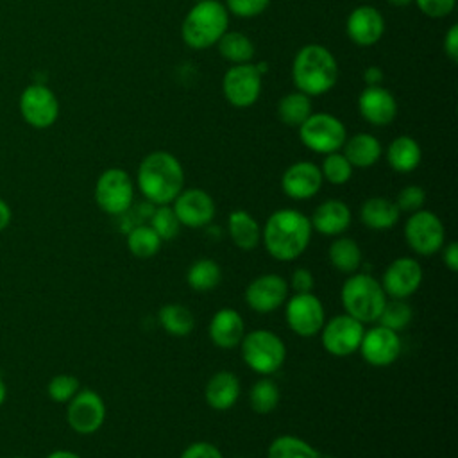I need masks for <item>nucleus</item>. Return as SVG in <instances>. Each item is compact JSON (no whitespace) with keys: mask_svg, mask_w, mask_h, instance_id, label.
I'll return each instance as SVG.
<instances>
[{"mask_svg":"<svg viewBox=\"0 0 458 458\" xmlns=\"http://www.w3.org/2000/svg\"><path fill=\"white\" fill-rule=\"evenodd\" d=\"M311 224L306 215L297 209L274 211L261 231L267 252L277 261L297 259L311 240Z\"/></svg>","mask_w":458,"mask_h":458,"instance_id":"obj_1","label":"nucleus"},{"mask_svg":"<svg viewBox=\"0 0 458 458\" xmlns=\"http://www.w3.org/2000/svg\"><path fill=\"white\" fill-rule=\"evenodd\" d=\"M136 182L150 204H170L184 190V170L174 154L154 150L141 159Z\"/></svg>","mask_w":458,"mask_h":458,"instance_id":"obj_2","label":"nucleus"},{"mask_svg":"<svg viewBox=\"0 0 458 458\" xmlns=\"http://www.w3.org/2000/svg\"><path fill=\"white\" fill-rule=\"evenodd\" d=\"M292 79L297 91L308 97L324 95L338 81V63L326 47L308 43L293 57Z\"/></svg>","mask_w":458,"mask_h":458,"instance_id":"obj_3","label":"nucleus"},{"mask_svg":"<svg viewBox=\"0 0 458 458\" xmlns=\"http://www.w3.org/2000/svg\"><path fill=\"white\" fill-rule=\"evenodd\" d=\"M229 27V13L218 0L197 2L182 20L181 38L195 50H206L218 43Z\"/></svg>","mask_w":458,"mask_h":458,"instance_id":"obj_4","label":"nucleus"},{"mask_svg":"<svg viewBox=\"0 0 458 458\" xmlns=\"http://www.w3.org/2000/svg\"><path fill=\"white\" fill-rule=\"evenodd\" d=\"M340 299L345 313L365 324L377 320L386 302V293L377 279H374L370 274L358 272L345 279Z\"/></svg>","mask_w":458,"mask_h":458,"instance_id":"obj_5","label":"nucleus"},{"mask_svg":"<svg viewBox=\"0 0 458 458\" xmlns=\"http://www.w3.org/2000/svg\"><path fill=\"white\" fill-rule=\"evenodd\" d=\"M240 345L247 367L261 376L277 372L286 360L284 342L268 329H256L243 335Z\"/></svg>","mask_w":458,"mask_h":458,"instance_id":"obj_6","label":"nucleus"},{"mask_svg":"<svg viewBox=\"0 0 458 458\" xmlns=\"http://www.w3.org/2000/svg\"><path fill=\"white\" fill-rule=\"evenodd\" d=\"M299 138L302 145L317 154L338 152L345 140L347 131L340 118L329 113H311L299 125Z\"/></svg>","mask_w":458,"mask_h":458,"instance_id":"obj_7","label":"nucleus"},{"mask_svg":"<svg viewBox=\"0 0 458 458\" xmlns=\"http://www.w3.org/2000/svg\"><path fill=\"white\" fill-rule=\"evenodd\" d=\"M93 195L104 213L123 215L132 206L134 184L123 168H107L98 175Z\"/></svg>","mask_w":458,"mask_h":458,"instance_id":"obj_8","label":"nucleus"},{"mask_svg":"<svg viewBox=\"0 0 458 458\" xmlns=\"http://www.w3.org/2000/svg\"><path fill=\"white\" fill-rule=\"evenodd\" d=\"M404 238L408 247L420 256H433L444 247L445 229L442 220L428 211L419 209L410 215L404 224Z\"/></svg>","mask_w":458,"mask_h":458,"instance_id":"obj_9","label":"nucleus"},{"mask_svg":"<svg viewBox=\"0 0 458 458\" xmlns=\"http://www.w3.org/2000/svg\"><path fill=\"white\" fill-rule=\"evenodd\" d=\"M261 72L256 64H233L222 79V91L225 100L240 109L250 107L261 95Z\"/></svg>","mask_w":458,"mask_h":458,"instance_id":"obj_10","label":"nucleus"},{"mask_svg":"<svg viewBox=\"0 0 458 458\" xmlns=\"http://www.w3.org/2000/svg\"><path fill=\"white\" fill-rule=\"evenodd\" d=\"M18 106L21 118L34 129H48L59 116V100L55 93L41 82L29 84L21 91Z\"/></svg>","mask_w":458,"mask_h":458,"instance_id":"obj_11","label":"nucleus"},{"mask_svg":"<svg viewBox=\"0 0 458 458\" xmlns=\"http://www.w3.org/2000/svg\"><path fill=\"white\" fill-rule=\"evenodd\" d=\"M66 422L79 435L98 431L106 420V403L91 388H81L66 403Z\"/></svg>","mask_w":458,"mask_h":458,"instance_id":"obj_12","label":"nucleus"},{"mask_svg":"<svg viewBox=\"0 0 458 458\" xmlns=\"http://www.w3.org/2000/svg\"><path fill=\"white\" fill-rule=\"evenodd\" d=\"M284 318L295 335L308 338L322 329L326 322V311L320 299L311 292L293 293L290 299H286Z\"/></svg>","mask_w":458,"mask_h":458,"instance_id":"obj_13","label":"nucleus"},{"mask_svg":"<svg viewBox=\"0 0 458 458\" xmlns=\"http://www.w3.org/2000/svg\"><path fill=\"white\" fill-rule=\"evenodd\" d=\"M322 347L338 358L351 356L358 351L361 336H363V324L351 315H336L329 322L322 326Z\"/></svg>","mask_w":458,"mask_h":458,"instance_id":"obj_14","label":"nucleus"},{"mask_svg":"<svg viewBox=\"0 0 458 458\" xmlns=\"http://www.w3.org/2000/svg\"><path fill=\"white\" fill-rule=\"evenodd\" d=\"M174 213L181 225L190 229H200L215 218V200L200 188H186L174 199Z\"/></svg>","mask_w":458,"mask_h":458,"instance_id":"obj_15","label":"nucleus"},{"mask_svg":"<svg viewBox=\"0 0 458 458\" xmlns=\"http://www.w3.org/2000/svg\"><path fill=\"white\" fill-rule=\"evenodd\" d=\"M288 283L279 274H263L254 277L245 290V302L252 311L272 313L288 299Z\"/></svg>","mask_w":458,"mask_h":458,"instance_id":"obj_16","label":"nucleus"},{"mask_svg":"<svg viewBox=\"0 0 458 458\" xmlns=\"http://www.w3.org/2000/svg\"><path fill=\"white\" fill-rule=\"evenodd\" d=\"M358 351L361 358L372 367H388L401 354V338L397 331H392L383 326H376L369 331H363Z\"/></svg>","mask_w":458,"mask_h":458,"instance_id":"obj_17","label":"nucleus"},{"mask_svg":"<svg viewBox=\"0 0 458 458\" xmlns=\"http://www.w3.org/2000/svg\"><path fill=\"white\" fill-rule=\"evenodd\" d=\"M422 283V268L417 259L403 256L394 259L383 272L381 286L392 299H408Z\"/></svg>","mask_w":458,"mask_h":458,"instance_id":"obj_18","label":"nucleus"},{"mask_svg":"<svg viewBox=\"0 0 458 458\" xmlns=\"http://www.w3.org/2000/svg\"><path fill=\"white\" fill-rule=\"evenodd\" d=\"M322 181L320 168L315 163L297 161L283 172L281 190L293 200H308L318 193Z\"/></svg>","mask_w":458,"mask_h":458,"instance_id":"obj_19","label":"nucleus"},{"mask_svg":"<svg viewBox=\"0 0 458 458\" xmlns=\"http://www.w3.org/2000/svg\"><path fill=\"white\" fill-rule=\"evenodd\" d=\"M345 30L354 45L372 47L383 38L385 18L379 9L372 5H358L349 13Z\"/></svg>","mask_w":458,"mask_h":458,"instance_id":"obj_20","label":"nucleus"},{"mask_svg":"<svg viewBox=\"0 0 458 458\" xmlns=\"http://www.w3.org/2000/svg\"><path fill=\"white\" fill-rule=\"evenodd\" d=\"M358 111L370 125L383 127L394 122L397 114V102L386 88L365 86L358 97Z\"/></svg>","mask_w":458,"mask_h":458,"instance_id":"obj_21","label":"nucleus"},{"mask_svg":"<svg viewBox=\"0 0 458 458\" xmlns=\"http://www.w3.org/2000/svg\"><path fill=\"white\" fill-rule=\"evenodd\" d=\"M351 220L349 206L338 199H329L315 208L310 224L311 229L324 236H338L349 229Z\"/></svg>","mask_w":458,"mask_h":458,"instance_id":"obj_22","label":"nucleus"},{"mask_svg":"<svg viewBox=\"0 0 458 458\" xmlns=\"http://www.w3.org/2000/svg\"><path fill=\"white\" fill-rule=\"evenodd\" d=\"M209 340L220 349H233L240 345L245 335V322L242 315L233 308L218 310L208 326Z\"/></svg>","mask_w":458,"mask_h":458,"instance_id":"obj_23","label":"nucleus"},{"mask_svg":"<svg viewBox=\"0 0 458 458\" xmlns=\"http://www.w3.org/2000/svg\"><path fill=\"white\" fill-rule=\"evenodd\" d=\"M204 397L209 408L225 411L233 408L240 397V379L229 370H220L209 377Z\"/></svg>","mask_w":458,"mask_h":458,"instance_id":"obj_24","label":"nucleus"},{"mask_svg":"<svg viewBox=\"0 0 458 458\" xmlns=\"http://www.w3.org/2000/svg\"><path fill=\"white\" fill-rule=\"evenodd\" d=\"M399 208L386 197H370L360 208V218L365 227L385 231L399 222Z\"/></svg>","mask_w":458,"mask_h":458,"instance_id":"obj_25","label":"nucleus"},{"mask_svg":"<svg viewBox=\"0 0 458 458\" xmlns=\"http://www.w3.org/2000/svg\"><path fill=\"white\" fill-rule=\"evenodd\" d=\"M383 147L379 140L369 132H358L344 143V156L352 168H369L379 161Z\"/></svg>","mask_w":458,"mask_h":458,"instance_id":"obj_26","label":"nucleus"},{"mask_svg":"<svg viewBox=\"0 0 458 458\" xmlns=\"http://www.w3.org/2000/svg\"><path fill=\"white\" fill-rule=\"evenodd\" d=\"M227 229L233 243L240 250H254L261 240V229L256 222V218L247 213L245 209H234L231 211L227 218Z\"/></svg>","mask_w":458,"mask_h":458,"instance_id":"obj_27","label":"nucleus"},{"mask_svg":"<svg viewBox=\"0 0 458 458\" xmlns=\"http://www.w3.org/2000/svg\"><path fill=\"white\" fill-rule=\"evenodd\" d=\"M422 150L417 140L411 136H397L386 148V161L392 170L399 174H408L420 165Z\"/></svg>","mask_w":458,"mask_h":458,"instance_id":"obj_28","label":"nucleus"},{"mask_svg":"<svg viewBox=\"0 0 458 458\" xmlns=\"http://www.w3.org/2000/svg\"><path fill=\"white\" fill-rule=\"evenodd\" d=\"M216 45H218L220 55L231 64L250 63L256 54V48L250 38L238 30H225Z\"/></svg>","mask_w":458,"mask_h":458,"instance_id":"obj_29","label":"nucleus"},{"mask_svg":"<svg viewBox=\"0 0 458 458\" xmlns=\"http://www.w3.org/2000/svg\"><path fill=\"white\" fill-rule=\"evenodd\" d=\"M329 261L342 274H354L361 265V249L349 236H338L329 245Z\"/></svg>","mask_w":458,"mask_h":458,"instance_id":"obj_30","label":"nucleus"},{"mask_svg":"<svg viewBox=\"0 0 458 458\" xmlns=\"http://www.w3.org/2000/svg\"><path fill=\"white\" fill-rule=\"evenodd\" d=\"M220 281H222L220 265L209 258L195 259L186 272V283L195 292H209L216 288Z\"/></svg>","mask_w":458,"mask_h":458,"instance_id":"obj_31","label":"nucleus"},{"mask_svg":"<svg viewBox=\"0 0 458 458\" xmlns=\"http://www.w3.org/2000/svg\"><path fill=\"white\" fill-rule=\"evenodd\" d=\"M157 318L161 327L172 336H186L193 331V326H195L193 313L186 306L177 302L165 304L159 310Z\"/></svg>","mask_w":458,"mask_h":458,"instance_id":"obj_32","label":"nucleus"},{"mask_svg":"<svg viewBox=\"0 0 458 458\" xmlns=\"http://www.w3.org/2000/svg\"><path fill=\"white\" fill-rule=\"evenodd\" d=\"M313 113L311 100L301 91L288 93L277 102V116L283 123L290 127H299Z\"/></svg>","mask_w":458,"mask_h":458,"instance_id":"obj_33","label":"nucleus"},{"mask_svg":"<svg viewBox=\"0 0 458 458\" xmlns=\"http://www.w3.org/2000/svg\"><path fill=\"white\" fill-rule=\"evenodd\" d=\"M267 458H320L318 451L293 435H279L268 445Z\"/></svg>","mask_w":458,"mask_h":458,"instance_id":"obj_34","label":"nucleus"},{"mask_svg":"<svg viewBox=\"0 0 458 458\" xmlns=\"http://www.w3.org/2000/svg\"><path fill=\"white\" fill-rule=\"evenodd\" d=\"M161 238L150 225H136L127 234V249L136 258H152L161 249Z\"/></svg>","mask_w":458,"mask_h":458,"instance_id":"obj_35","label":"nucleus"},{"mask_svg":"<svg viewBox=\"0 0 458 458\" xmlns=\"http://www.w3.org/2000/svg\"><path fill=\"white\" fill-rule=\"evenodd\" d=\"M249 403H250V408L256 411V413H270L276 410L277 403H279V388L277 385L272 381V379H258L250 392H249Z\"/></svg>","mask_w":458,"mask_h":458,"instance_id":"obj_36","label":"nucleus"},{"mask_svg":"<svg viewBox=\"0 0 458 458\" xmlns=\"http://www.w3.org/2000/svg\"><path fill=\"white\" fill-rule=\"evenodd\" d=\"M411 317H413L411 306L404 299H392L385 302L377 320H379V326L383 327H388L392 331H401L411 322Z\"/></svg>","mask_w":458,"mask_h":458,"instance_id":"obj_37","label":"nucleus"},{"mask_svg":"<svg viewBox=\"0 0 458 458\" xmlns=\"http://www.w3.org/2000/svg\"><path fill=\"white\" fill-rule=\"evenodd\" d=\"M148 222H150L148 225L156 231V234L161 238V242L174 240L181 231V224H179L174 209L168 204L154 208L148 216Z\"/></svg>","mask_w":458,"mask_h":458,"instance_id":"obj_38","label":"nucleus"},{"mask_svg":"<svg viewBox=\"0 0 458 458\" xmlns=\"http://www.w3.org/2000/svg\"><path fill=\"white\" fill-rule=\"evenodd\" d=\"M320 174H322V179L327 181L329 184L340 186L352 177V165L347 161L344 154L331 152V154H326L320 166Z\"/></svg>","mask_w":458,"mask_h":458,"instance_id":"obj_39","label":"nucleus"},{"mask_svg":"<svg viewBox=\"0 0 458 458\" xmlns=\"http://www.w3.org/2000/svg\"><path fill=\"white\" fill-rule=\"evenodd\" d=\"M79 390V379L72 374H57L47 385V394L54 403H68Z\"/></svg>","mask_w":458,"mask_h":458,"instance_id":"obj_40","label":"nucleus"},{"mask_svg":"<svg viewBox=\"0 0 458 458\" xmlns=\"http://www.w3.org/2000/svg\"><path fill=\"white\" fill-rule=\"evenodd\" d=\"M394 202L399 208V211L415 213V211L422 209V206L426 202V191H424V188H420L417 184H410L397 193V199Z\"/></svg>","mask_w":458,"mask_h":458,"instance_id":"obj_41","label":"nucleus"},{"mask_svg":"<svg viewBox=\"0 0 458 458\" xmlns=\"http://www.w3.org/2000/svg\"><path fill=\"white\" fill-rule=\"evenodd\" d=\"M270 0H225L227 13L238 18H254L267 11Z\"/></svg>","mask_w":458,"mask_h":458,"instance_id":"obj_42","label":"nucleus"},{"mask_svg":"<svg viewBox=\"0 0 458 458\" xmlns=\"http://www.w3.org/2000/svg\"><path fill=\"white\" fill-rule=\"evenodd\" d=\"M422 14L428 18H445L449 16L454 7L456 0H413Z\"/></svg>","mask_w":458,"mask_h":458,"instance_id":"obj_43","label":"nucleus"},{"mask_svg":"<svg viewBox=\"0 0 458 458\" xmlns=\"http://www.w3.org/2000/svg\"><path fill=\"white\" fill-rule=\"evenodd\" d=\"M179 458H224L220 449L209 442H193L190 444Z\"/></svg>","mask_w":458,"mask_h":458,"instance_id":"obj_44","label":"nucleus"},{"mask_svg":"<svg viewBox=\"0 0 458 458\" xmlns=\"http://www.w3.org/2000/svg\"><path fill=\"white\" fill-rule=\"evenodd\" d=\"M290 286L293 288L295 293H310L315 286V281H313V274L304 268V267H299L293 270L292 277H290Z\"/></svg>","mask_w":458,"mask_h":458,"instance_id":"obj_45","label":"nucleus"},{"mask_svg":"<svg viewBox=\"0 0 458 458\" xmlns=\"http://www.w3.org/2000/svg\"><path fill=\"white\" fill-rule=\"evenodd\" d=\"M444 52L453 63L458 61V25L456 23H453L444 36Z\"/></svg>","mask_w":458,"mask_h":458,"instance_id":"obj_46","label":"nucleus"},{"mask_svg":"<svg viewBox=\"0 0 458 458\" xmlns=\"http://www.w3.org/2000/svg\"><path fill=\"white\" fill-rule=\"evenodd\" d=\"M444 252H442V259H444V265L451 270V272H458V243L456 242H451L447 243L445 247H442Z\"/></svg>","mask_w":458,"mask_h":458,"instance_id":"obj_47","label":"nucleus"},{"mask_svg":"<svg viewBox=\"0 0 458 458\" xmlns=\"http://www.w3.org/2000/svg\"><path fill=\"white\" fill-rule=\"evenodd\" d=\"M383 79H385V75L379 66H369L363 72V81L367 86H381Z\"/></svg>","mask_w":458,"mask_h":458,"instance_id":"obj_48","label":"nucleus"},{"mask_svg":"<svg viewBox=\"0 0 458 458\" xmlns=\"http://www.w3.org/2000/svg\"><path fill=\"white\" fill-rule=\"evenodd\" d=\"M11 218H13V211H11V206L0 197V233L5 231L11 224Z\"/></svg>","mask_w":458,"mask_h":458,"instance_id":"obj_49","label":"nucleus"},{"mask_svg":"<svg viewBox=\"0 0 458 458\" xmlns=\"http://www.w3.org/2000/svg\"><path fill=\"white\" fill-rule=\"evenodd\" d=\"M45 458H81V456L73 451H68V449H55L50 454H47Z\"/></svg>","mask_w":458,"mask_h":458,"instance_id":"obj_50","label":"nucleus"},{"mask_svg":"<svg viewBox=\"0 0 458 458\" xmlns=\"http://www.w3.org/2000/svg\"><path fill=\"white\" fill-rule=\"evenodd\" d=\"M5 399H7V386H5L4 379L0 377V406L5 403Z\"/></svg>","mask_w":458,"mask_h":458,"instance_id":"obj_51","label":"nucleus"},{"mask_svg":"<svg viewBox=\"0 0 458 458\" xmlns=\"http://www.w3.org/2000/svg\"><path fill=\"white\" fill-rule=\"evenodd\" d=\"M390 5H394V7H406V5H410L413 0H386Z\"/></svg>","mask_w":458,"mask_h":458,"instance_id":"obj_52","label":"nucleus"},{"mask_svg":"<svg viewBox=\"0 0 458 458\" xmlns=\"http://www.w3.org/2000/svg\"><path fill=\"white\" fill-rule=\"evenodd\" d=\"M4 458H29V456H4Z\"/></svg>","mask_w":458,"mask_h":458,"instance_id":"obj_53","label":"nucleus"},{"mask_svg":"<svg viewBox=\"0 0 458 458\" xmlns=\"http://www.w3.org/2000/svg\"><path fill=\"white\" fill-rule=\"evenodd\" d=\"M324 458H335V456H324Z\"/></svg>","mask_w":458,"mask_h":458,"instance_id":"obj_54","label":"nucleus"},{"mask_svg":"<svg viewBox=\"0 0 458 458\" xmlns=\"http://www.w3.org/2000/svg\"><path fill=\"white\" fill-rule=\"evenodd\" d=\"M238 458H243V456H238Z\"/></svg>","mask_w":458,"mask_h":458,"instance_id":"obj_55","label":"nucleus"}]
</instances>
